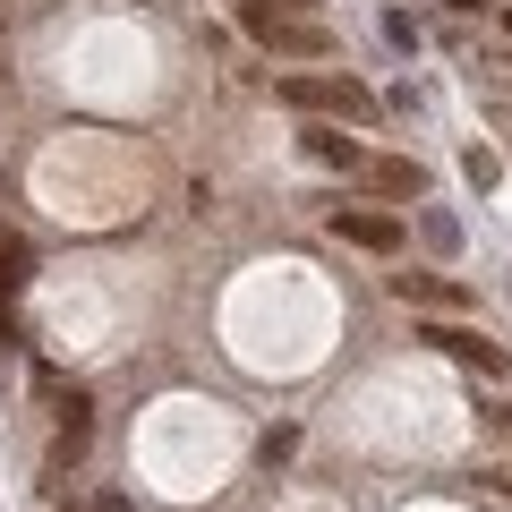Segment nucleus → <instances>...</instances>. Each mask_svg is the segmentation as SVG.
<instances>
[{
  "label": "nucleus",
  "mask_w": 512,
  "mask_h": 512,
  "mask_svg": "<svg viewBox=\"0 0 512 512\" xmlns=\"http://www.w3.org/2000/svg\"><path fill=\"white\" fill-rule=\"evenodd\" d=\"M239 26H248L265 52H282V60H333V26L308 18V9H282V0H239Z\"/></svg>",
  "instance_id": "1"
},
{
  "label": "nucleus",
  "mask_w": 512,
  "mask_h": 512,
  "mask_svg": "<svg viewBox=\"0 0 512 512\" xmlns=\"http://www.w3.org/2000/svg\"><path fill=\"white\" fill-rule=\"evenodd\" d=\"M282 103L291 111H342V120H376V94L342 69H308V77H282Z\"/></svg>",
  "instance_id": "2"
},
{
  "label": "nucleus",
  "mask_w": 512,
  "mask_h": 512,
  "mask_svg": "<svg viewBox=\"0 0 512 512\" xmlns=\"http://www.w3.org/2000/svg\"><path fill=\"white\" fill-rule=\"evenodd\" d=\"M419 342H436L444 359L478 367V376H504V367H512V350H504V342H487L478 325H453V316H436V325H419Z\"/></svg>",
  "instance_id": "3"
},
{
  "label": "nucleus",
  "mask_w": 512,
  "mask_h": 512,
  "mask_svg": "<svg viewBox=\"0 0 512 512\" xmlns=\"http://www.w3.org/2000/svg\"><path fill=\"white\" fill-rule=\"evenodd\" d=\"M333 231L367 256H393L402 248V214H376V205H333Z\"/></svg>",
  "instance_id": "4"
},
{
  "label": "nucleus",
  "mask_w": 512,
  "mask_h": 512,
  "mask_svg": "<svg viewBox=\"0 0 512 512\" xmlns=\"http://www.w3.org/2000/svg\"><path fill=\"white\" fill-rule=\"evenodd\" d=\"M393 299H402V308H436V316H461V308H470V291L444 282V274H393Z\"/></svg>",
  "instance_id": "5"
},
{
  "label": "nucleus",
  "mask_w": 512,
  "mask_h": 512,
  "mask_svg": "<svg viewBox=\"0 0 512 512\" xmlns=\"http://www.w3.org/2000/svg\"><path fill=\"white\" fill-rule=\"evenodd\" d=\"M367 180H376L384 197H419L427 171H419V163H402V154H376V163H367Z\"/></svg>",
  "instance_id": "6"
},
{
  "label": "nucleus",
  "mask_w": 512,
  "mask_h": 512,
  "mask_svg": "<svg viewBox=\"0 0 512 512\" xmlns=\"http://www.w3.org/2000/svg\"><path fill=\"white\" fill-rule=\"evenodd\" d=\"M26 274H35V248H26V239H0V316H9V299L26 291Z\"/></svg>",
  "instance_id": "7"
},
{
  "label": "nucleus",
  "mask_w": 512,
  "mask_h": 512,
  "mask_svg": "<svg viewBox=\"0 0 512 512\" xmlns=\"http://www.w3.org/2000/svg\"><path fill=\"white\" fill-rule=\"evenodd\" d=\"M308 154H316V163H342V171H367V154L350 146L342 128H308Z\"/></svg>",
  "instance_id": "8"
},
{
  "label": "nucleus",
  "mask_w": 512,
  "mask_h": 512,
  "mask_svg": "<svg viewBox=\"0 0 512 512\" xmlns=\"http://www.w3.org/2000/svg\"><path fill=\"white\" fill-rule=\"evenodd\" d=\"M461 171H470V188H495V154H487V146L461 154Z\"/></svg>",
  "instance_id": "9"
},
{
  "label": "nucleus",
  "mask_w": 512,
  "mask_h": 512,
  "mask_svg": "<svg viewBox=\"0 0 512 512\" xmlns=\"http://www.w3.org/2000/svg\"><path fill=\"white\" fill-rule=\"evenodd\" d=\"M478 419H487L495 444H512V402H478Z\"/></svg>",
  "instance_id": "10"
},
{
  "label": "nucleus",
  "mask_w": 512,
  "mask_h": 512,
  "mask_svg": "<svg viewBox=\"0 0 512 512\" xmlns=\"http://www.w3.org/2000/svg\"><path fill=\"white\" fill-rule=\"evenodd\" d=\"M86 512H128V495H94V504Z\"/></svg>",
  "instance_id": "11"
},
{
  "label": "nucleus",
  "mask_w": 512,
  "mask_h": 512,
  "mask_svg": "<svg viewBox=\"0 0 512 512\" xmlns=\"http://www.w3.org/2000/svg\"><path fill=\"white\" fill-rule=\"evenodd\" d=\"M487 487H495V495H512V461H504V470H487Z\"/></svg>",
  "instance_id": "12"
}]
</instances>
